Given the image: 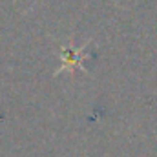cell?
I'll return each instance as SVG.
<instances>
[{
    "mask_svg": "<svg viewBox=\"0 0 157 157\" xmlns=\"http://www.w3.org/2000/svg\"><path fill=\"white\" fill-rule=\"evenodd\" d=\"M62 70H73L78 68L82 62V49L77 48H62Z\"/></svg>",
    "mask_w": 157,
    "mask_h": 157,
    "instance_id": "cell-1",
    "label": "cell"
}]
</instances>
